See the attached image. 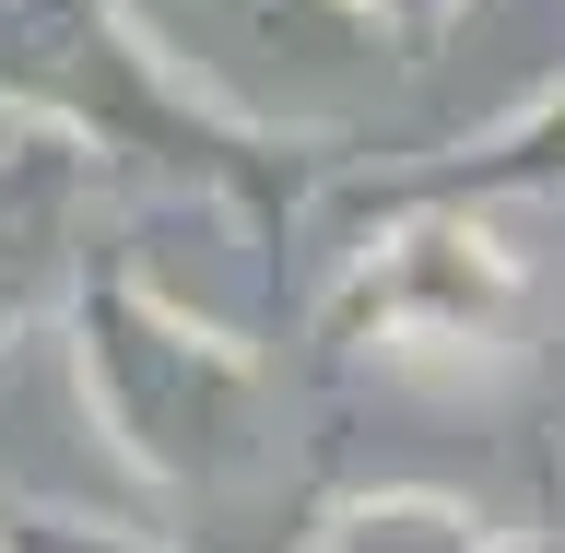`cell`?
<instances>
[{"mask_svg":"<svg viewBox=\"0 0 565 553\" xmlns=\"http://www.w3.org/2000/svg\"><path fill=\"white\" fill-rule=\"evenodd\" d=\"M318 553H483V542H471V519L436 507V494H377V507H353Z\"/></svg>","mask_w":565,"mask_h":553,"instance_id":"3957f363","label":"cell"},{"mask_svg":"<svg viewBox=\"0 0 565 553\" xmlns=\"http://www.w3.org/2000/svg\"><path fill=\"white\" fill-rule=\"evenodd\" d=\"M95 377H106V424L130 436L153 471H236L259 448V389L236 353H212L201 330L141 307L95 318Z\"/></svg>","mask_w":565,"mask_h":553,"instance_id":"7a4b0ae2","label":"cell"},{"mask_svg":"<svg viewBox=\"0 0 565 553\" xmlns=\"http://www.w3.org/2000/svg\"><path fill=\"white\" fill-rule=\"evenodd\" d=\"M0 153H12V130H0Z\"/></svg>","mask_w":565,"mask_h":553,"instance_id":"277c9868","label":"cell"},{"mask_svg":"<svg viewBox=\"0 0 565 553\" xmlns=\"http://www.w3.org/2000/svg\"><path fill=\"white\" fill-rule=\"evenodd\" d=\"M212 106L247 118H353L388 83V12L377 0H130Z\"/></svg>","mask_w":565,"mask_h":553,"instance_id":"6da1fadb","label":"cell"}]
</instances>
